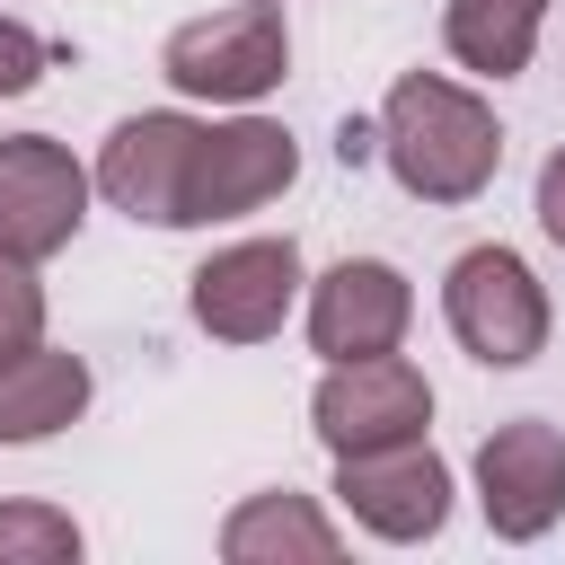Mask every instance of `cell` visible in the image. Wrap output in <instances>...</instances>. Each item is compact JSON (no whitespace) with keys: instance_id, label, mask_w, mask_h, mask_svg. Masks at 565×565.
I'll return each mask as SVG.
<instances>
[{"instance_id":"cell-14","label":"cell","mask_w":565,"mask_h":565,"mask_svg":"<svg viewBox=\"0 0 565 565\" xmlns=\"http://www.w3.org/2000/svg\"><path fill=\"white\" fill-rule=\"evenodd\" d=\"M539 18L547 9H530V0H450L441 9V53L477 79H512L539 53Z\"/></svg>"},{"instance_id":"cell-3","label":"cell","mask_w":565,"mask_h":565,"mask_svg":"<svg viewBox=\"0 0 565 565\" xmlns=\"http://www.w3.org/2000/svg\"><path fill=\"white\" fill-rule=\"evenodd\" d=\"M441 318H450V335H459L486 371H521V362L547 353V282H539L530 256L503 247V238L450 256V274H441Z\"/></svg>"},{"instance_id":"cell-16","label":"cell","mask_w":565,"mask_h":565,"mask_svg":"<svg viewBox=\"0 0 565 565\" xmlns=\"http://www.w3.org/2000/svg\"><path fill=\"white\" fill-rule=\"evenodd\" d=\"M26 344H44V282H35L26 256L0 247V362L26 353Z\"/></svg>"},{"instance_id":"cell-12","label":"cell","mask_w":565,"mask_h":565,"mask_svg":"<svg viewBox=\"0 0 565 565\" xmlns=\"http://www.w3.org/2000/svg\"><path fill=\"white\" fill-rule=\"evenodd\" d=\"M88 415V362L62 344H26L0 362V441H53Z\"/></svg>"},{"instance_id":"cell-1","label":"cell","mask_w":565,"mask_h":565,"mask_svg":"<svg viewBox=\"0 0 565 565\" xmlns=\"http://www.w3.org/2000/svg\"><path fill=\"white\" fill-rule=\"evenodd\" d=\"M380 159L415 203H477L503 168V124L477 88L441 71H406L380 106Z\"/></svg>"},{"instance_id":"cell-7","label":"cell","mask_w":565,"mask_h":565,"mask_svg":"<svg viewBox=\"0 0 565 565\" xmlns=\"http://www.w3.org/2000/svg\"><path fill=\"white\" fill-rule=\"evenodd\" d=\"M477 512L512 547H530L565 521V433L547 415H512L477 441Z\"/></svg>"},{"instance_id":"cell-17","label":"cell","mask_w":565,"mask_h":565,"mask_svg":"<svg viewBox=\"0 0 565 565\" xmlns=\"http://www.w3.org/2000/svg\"><path fill=\"white\" fill-rule=\"evenodd\" d=\"M44 62H53V44H44L26 18H0V97H26V88L44 79Z\"/></svg>"},{"instance_id":"cell-6","label":"cell","mask_w":565,"mask_h":565,"mask_svg":"<svg viewBox=\"0 0 565 565\" xmlns=\"http://www.w3.org/2000/svg\"><path fill=\"white\" fill-rule=\"evenodd\" d=\"M300 291H309V274H300L291 238H230V247H212L194 265L185 309H194V327L212 344H265V335H282Z\"/></svg>"},{"instance_id":"cell-18","label":"cell","mask_w":565,"mask_h":565,"mask_svg":"<svg viewBox=\"0 0 565 565\" xmlns=\"http://www.w3.org/2000/svg\"><path fill=\"white\" fill-rule=\"evenodd\" d=\"M530 212H539V230L565 247V141L539 159V194H530Z\"/></svg>"},{"instance_id":"cell-4","label":"cell","mask_w":565,"mask_h":565,"mask_svg":"<svg viewBox=\"0 0 565 565\" xmlns=\"http://www.w3.org/2000/svg\"><path fill=\"white\" fill-rule=\"evenodd\" d=\"M300 177V141L274 124V115H221L194 132V159H185V203H177V230H212V221H247L265 212L282 185Z\"/></svg>"},{"instance_id":"cell-15","label":"cell","mask_w":565,"mask_h":565,"mask_svg":"<svg viewBox=\"0 0 565 565\" xmlns=\"http://www.w3.org/2000/svg\"><path fill=\"white\" fill-rule=\"evenodd\" d=\"M79 521L53 503H0V565H71Z\"/></svg>"},{"instance_id":"cell-19","label":"cell","mask_w":565,"mask_h":565,"mask_svg":"<svg viewBox=\"0 0 565 565\" xmlns=\"http://www.w3.org/2000/svg\"><path fill=\"white\" fill-rule=\"evenodd\" d=\"M530 9H547V0H530Z\"/></svg>"},{"instance_id":"cell-11","label":"cell","mask_w":565,"mask_h":565,"mask_svg":"<svg viewBox=\"0 0 565 565\" xmlns=\"http://www.w3.org/2000/svg\"><path fill=\"white\" fill-rule=\"evenodd\" d=\"M194 115L177 106H150V115H124L88 168V185L124 212V221H150V230H177V203H185V159H194Z\"/></svg>"},{"instance_id":"cell-8","label":"cell","mask_w":565,"mask_h":565,"mask_svg":"<svg viewBox=\"0 0 565 565\" xmlns=\"http://www.w3.org/2000/svg\"><path fill=\"white\" fill-rule=\"evenodd\" d=\"M335 503L371 539H388V547L441 539V521H450V459L424 433L388 441V450H353V459H335Z\"/></svg>"},{"instance_id":"cell-5","label":"cell","mask_w":565,"mask_h":565,"mask_svg":"<svg viewBox=\"0 0 565 565\" xmlns=\"http://www.w3.org/2000/svg\"><path fill=\"white\" fill-rule=\"evenodd\" d=\"M309 433L327 441V459L353 450H388L433 433V380L406 353H362V362H327V380L309 388Z\"/></svg>"},{"instance_id":"cell-2","label":"cell","mask_w":565,"mask_h":565,"mask_svg":"<svg viewBox=\"0 0 565 565\" xmlns=\"http://www.w3.org/2000/svg\"><path fill=\"white\" fill-rule=\"evenodd\" d=\"M159 71L177 97H212V106H256L265 88H282L291 71V26L282 0H230L212 18H185L159 44Z\"/></svg>"},{"instance_id":"cell-13","label":"cell","mask_w":565,"mask_h":565,"mask_svg":"<svg viewBox=\"0 0 565 565\" xmlns=\"http://www.w3.org/2000/svg\"><path fill=\"white\" fill-rule=\"evenodd\" d=\"M221 556H230V565H282V556L327 565V556H344V530H335L309 494H247V503L221 521Z\"/></svg>"},{"instance_id":"cell-10","label":"cell","mask_w":565,"mask_h":565,"mask_svg":"<svg viewBox=\"0 0 565 565\" xmlns=\"http://www.w3.org/2000/svg\"><path fill=\"white\" fill-rule=\"evenodd\" d=\"M415 327V282L388 256H344L309 282V353L318 362H362V353H397Z\"/></svg>"},{"instance_id":"cell-9","label":"cell","mask_w":565,"mask_h":565,"mask_svg":"<svg viewBox=\"0 0 565 565\" xmlns=\"http://www.w3.org/2000/svg\"><path fill=\"white\" fill-rule=\"evenodd\" d=\"M88 221V168L53 132H9L0 141V247L44 265L79 238Z\"/></svg>"}]
</instances>
